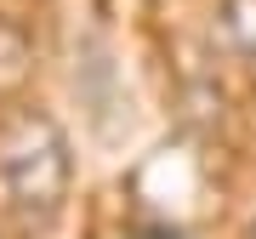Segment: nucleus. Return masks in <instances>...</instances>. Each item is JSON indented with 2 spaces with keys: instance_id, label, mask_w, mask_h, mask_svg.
<instances>
[{
  "instance_id": "f03ea898",
  "label": "nucleus",
  "mask_w": 256,
  "mask_h": 239,
  "mask_svg": "<svg viewBox=\"0 0 256 239\" xmlns=\"http://www.w3.org/2000/svg\"><path fill=\"white\" fill-rule=\"evenodd\" d=\"M216 40L239 63L256 68V0H222L216 6Z\"/></svg>"
},
{
  "instance_id": "f257e3e1",
  "label": "nucleus",
  "mask_w": 256,
  "mask_h": 239,
  "mask_svg": "<svg viewBox=\"0 0 256 239\" xmlns=\"http://www.w3.org/2000/svg\"><path fill=\"white\" fill-rule=\"evenodd\" d=\"M74 188V154L46 108H18L0 126V200L23 222H52Z\"/></svg>"
},
{
  "instance_id": "7ed1b4c3",
  "label": "nucleus",
  "mask_w": 256,
  "mask_h": 239,
  "mask_svg": "<svg viewBox=\"0 0 256 239\" xmlns=\"http://www.w3.org/2000/svg\"><path fill=\"white\" fill-rule=\"evenodd\" d=\"M28 63H34V52H28V34H23L12 18H0V92L23 86Z\"/></svg>"
},
{
  "instance_id": "20e7f679",
  "label": "nucleus",
  "mask_w": 256,
  "mask_h": 239,
  "mask_svg": "<svg viewBox=\"0 0 256 239\" xmlns=\"http://www.w3.org/2000/svg\"><path fill=\"white\" fill-rule=\"evenodd\" d=\"M250 239H256V228H250Z\"/></svg>"
}]
</instances>
